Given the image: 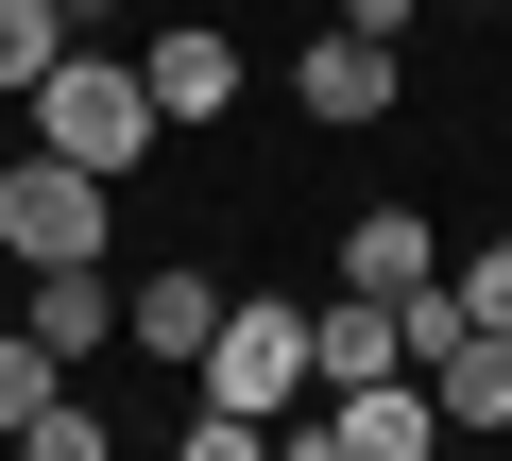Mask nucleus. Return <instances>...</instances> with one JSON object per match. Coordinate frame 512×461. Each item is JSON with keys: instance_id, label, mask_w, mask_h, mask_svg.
Instances as JSON below:
<instances>
[{"instance_id": "obj_10", "label": "nucleus", "mask_w": 512, "mask_h": 461, "mask_svg": "<svg viewBox=\"0 0 512 461\" xmlns=\"http://www.w3.org/2000/svg\"><path fill=\"white\" fill-rule=\"evenodd\" d=\"M444 274V240H427V205H359L342 222V291H376V308H410Z\"/></svg>"}, {"instance_id": "obj_17", "label": "nucleus", "mask_w": 512, "mask_h": 461, "mask_svg": "<svg viewBox=\"0 0 512 461\" xmlns=\"http://www.w3.org/2000/svg\"><path fill=\"white\" fill-rule=\"evenodd\" d=\"M120 18H137V0H69V35H120Z\"/></svg>"}, {"instance_id": "obj_18", "label": "nucleus", "mask_w": 512, "mask_h": 461, "mask_svg": "<svg viewBox=\"0 0 512 461\" xmlns=\"http://www.w3.org/2000/svg\"><path fill=\"white\" fill-rule=\"evenodd\" d=\"M427 18H478V0H427Z\"/></svg>"}, {"instance_id": "obj_2", "label": "nucleus", "mask_w": 512, "mask_h": 461, "mask_svg": "<svg viewBox=\"0 0 512 461\" xmlns=\"http://www.w3.org/2000/svg\"><path fill=\"white\" fill-rule=\"evenodd\" d=\"M188 393H205V410H256V427H291V410H308V308H291V291H256V308L222 291V342L188 359Z\"/></svg>"}, {"instance_id": "obj_16", "label": "nucleus", "mask_w": 512, "mask_h": 461, "mask_svg": "<svg viewBox=\"0 0 512 461\" xmlns=\"http://www.w3.org/2000/svg\"><path fill=\"white\" fill-rule=\"evenodd\" d=\"M427 18V0H342V35H410Z\"/></svg>"}, {"instance_id": "obj_15", "label": "nucleus", "mask_w": 512, "mask_h": 461, "mask_svg": "<svg viewBox=\"0 0 512 461\" xmlns=\"http://www.w3.org/2000/svg\"><path fill=\"white\" fill-rule=\"evenodd\" d=\"M444 291H461V308H478V325H512V240H478V257H461V274H444Z\"/></svg>"}, {"instance_id": "obj_6", "label": "nucleus", "mask_w": 512, "mask_h": 461, "mask_svg": "<svg viewBox=\"0 0 512 461\" xmlns=\"http://www.w3.org/2000/svg\"><path fill=\"white\" fill-rule=\"evenodd\" d=\"M308 427H325L342 461H444V410H427V376H359V393H308Z\"/></svg>"}, {"instance_id": "obj_5", "label": "nucleus", "mask_w": 512, "mask_h": 461, "mask_svg": "<svg viewBox=\"0 0 512 461\" xmlns=\"http://www.w3.org/2000/svg\"><path fill=\"white\" fill-rule=\"evenodd\" d=\"M137 86H154L171 137H205V120H239V35H222V18H171V35L137 52Z\"/></svg>"}, {"instance_id": "obj_19", "label": "nucleus", "mask_w": 512, "mask_h": 461, "mask_svg": "<svg viewBox=\"0 0 512 461\" xmlns=\"http://www.w3.org/2000/svg\"><path fill=\"white\" fill-rule=\"evenodd\" d=\"M0 325H18V308H0Z\"/></svg>"}, {"instance_id": "obj_13", "label": "nucleus", "mask_w": 512, "mask_h": 461, "mask_svg": "<svg viewBox=\"0 0 512 461\" xmlns=\"http://www.w3.org/2000/svg\"><path fill=\"white\" fill-rule=\"evenodd\" d=\"M0 461H120V427H103V410H86V393H52V410H35V427H18V444H0Z\"/></svg>"}, {"instance_id": "obj_3", "label": "nucleus", "mask_w": 512, "mask_h": 461, "mask_svg": "<svg viewBox=\"0 0 512 461\" xmlns=\"http://www.w3.org/2000/svg\"><path fill=\"white\" fill-rule=\"evenodd\" d=\"M69 257H103V171L0 154V274H69Z\"/></svg>"}, {"instance_id": "obj_14", "label": "nucleus", "mask_w": 512, "mask_h": 461, "mask_svg": "<svg viewBox=\"0 0 512 461\" xmlns=\"http://www.w3.org/2000/svg\"><path fill=\"white\" fill-rule=\"evenodd\" d=\"M154 461H274V427H256V410H205V393H188V427H171Z\"/></svg>"}, {"instance_id": "obj_1", "label": "nucleus", "mask_w": 512, "mask_h": 461, "mask_svg": "<svg viewBox=\"0 0 512 461\" xmlns=\"http://www.w3.org/2000/svg\"><path fill=\"white\" fill-rule=\"evenodd\" d=\"M154 137H171V120H154L137 52H103V35L35 86V154H69V171H103V188H120V171H154Z\"/></svg>"}, {"instance_id": "obj_4", "label": "nucleus", "mask_w": 512, "mask_h": 461, "mask_svg": "<svg viewBox=\"0 0 512 461\" xmlns=\"http://www.w3.org/2000/svg\"><path fill=\"white\" fill-rule=\"evenodd\" d=\"M393 86H410V52H393V35H342V18H325V35L291 52V120H325V137H376V120H393Z\"/></svg>"}, {"instance_id": "obj_11", "label": "nucleus", "mask_w": 512, "mask_h": 461, "mask_svg": "<svg viewBox=\"0 0 512 461\" xmlns=\"http://www.w3.org/2000/svg\"><path fill=\"white\" fill-rule=\"evenodd\" d=\"M69 52H86V35H69V0H0V103H35Z\"/></svg>"}, {"instance_id": "obj_9", "label": "nucleus", "mask_w": 512, "mask_h": 461, "mask_svg": "<svg viewBox=\"0 0 512 461\" xmlns=\"http://www.w3.org/2000/svg\"><path fill=\"white\" fill-rule=\"evenodd\" d=\"M427 410H444V444H495V427H512V325H461V342L427 359Z\"/></svg>"}, {"instance_id": "obj_12", "label": "nucleus", "mask_w": 512, "mask_h": 461, "mask_svg": "<svg viewBox=\"0 0 512 461\" xmlns=\"http://www.w3.org/2000/svg\"><path fill=\"white\" fill-rule=\"evenodd\" d=\"M52 393H69V359H52V342H35V325H0V444H18V427H35V410H52Z\"/></svg>"}, {"instance_id": "obj_7", "label": "nucleus", "mask_w": 512, "mask_h": 461, "mask_svg": "<svg viewBox=\"0 0 512 461\" xmlns=\"http://www.w3.org/2000/svg\"><path fill=\"white\" fill-rule=\"evenodd\" d=\"M120 342H137L154 376H188V359L222 342V274H188V257H154V274L120 291Z\"/></svg>"}, {"instance_id": "obj_8", "label": "nucleus", "mask_w": 512, "mask_h": 461, "mask_svg": "<svg viewBox=\"0 0 512 461\" xmlns=\"http://www.w3.org/2000/svg\"><path fill=\"white\" fill-rule=\"evenodd\" d=\"M18 325H35L69 376H86V359L120 342V274H103V257H69V274H18Z\"/></svg>"}]
</instances>
